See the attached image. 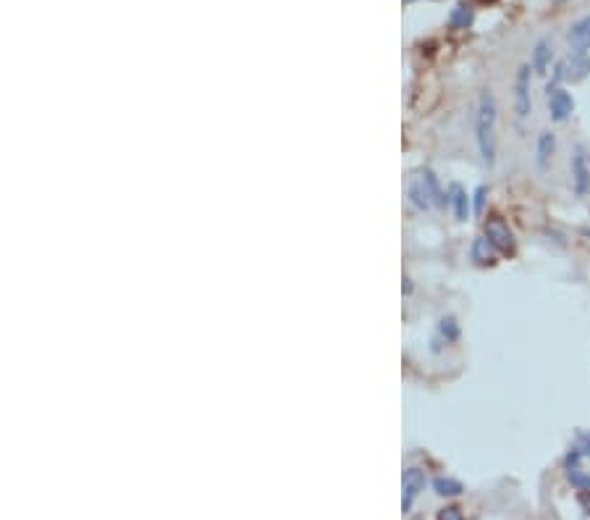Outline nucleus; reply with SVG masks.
I'll list each match as a JSON object with an SVG mask.
<instances>
[{
    "label": "nucleus",
    "mask_w": 590,
    "mask_h": 520,
    "mask_svg": "<svg viewBox=\"0 0 590 520\" xmlns=\"http://www.w3.org/2000/svg\"><path fill=\"white\" fill-rule=\"evenodd\" d=\"M436 520H464V512L459 507H443Z\"/></svg>",
    "instance_id": "obj_20"
},
{
    "label": "nucleus",
    "mask_w": 590,
    "mask_h": 520,
    "mask_svg": "<svg viewBox=\"0 0 590 520\" xmlns=\"http://www.w3.org/2000/svg\"><path fill=\"white\" fill-rule=\"evenodd\" d=\"M567 43H569V50H572V53L588 55V50H590V16H582V19H577V22L569 27Z\"/></svg>",
    "instance_id": "obj_9"
},
{
    "label": "nucleus",
    "mask_w": 590,
    "mask_h": 520,
    "mask_svg": "<svg viewBox=\"0 0 590 520\" xmlns=\"http://www.w3.org/2000/svg\"><path fill=\"white\" fill-rule=\"evenodd\" d=\"M470 22H472L470 6H464V3L454 6V11H451V16H449L451 29H467V24H470Z\"/></svg>",
    "instance_id": "obj_16"
},
{
    "label": "nucleus",
    "mask_w": 590,
    "mask_h": 520,
    "mask_svg": "<svg viewBox=\"0 0 590 520\" xmlns=\"http://www.w3.org/2000/svg\"><path fill=\"white\" fill-rule=\"evenodd\" d=\"M577 502L580 507H582V512L590 515V491H577Z\"/></svg>",
    "instance_id": "obj_21"
},
{
    "label": "nucleus",
    "mask_w": 590,
    "mask_h": 520,
    "mask_svg": "<svg viewBox=\"0 0 590 520\" xmlns=\"http://www.w3.org/2000/svg\"><path fill=\"white\" fill-rule=\"evenodd\" d=\"M483 234L488 237V242L499 250V255H515L517 252L515 231L509 229V224H506L504 218H499V216L488 218L483 224Z\"/></svg>",
    "instance_id": "obj_5"
},
{
    "label": "nucleus",
    "mask_w": 590,
    "mask_h": 520,
    "mask_svg": "<svg viewBox=\"0 0 590 520\" xmlns=\"http://www.w3.org/2000/svg\"><path fill=\"white\" fill-rule=\"evenodd\" d=\"M457 339H459V324L454 321V315H443L438 321V336H436L433 349H438L441 345H454Z\"/></svg>",
    "instance_id": "obj_13"
},
{
    "label": "nucleus",
    "mask_w": 590,
    "mask_h": 520,
    "mask_svg": "<svg viewBox=\"0 0 590 520\" xmlns=\"http://www.w3.org/2000/svg\"><path fill=\"white\" fill-rule=\"evenodd\" d=\"M446 200H449V208L457 221H467L472 216V195H467V189L462 185L454 182L446 192Z\"/></svg>",
    "instance_id": "obj_10"
},
{
    "label": "nucleus",
    "mask_w": 590,
    "mask_h": 520,
    "mask_svg": "<svg viewBox=\"0 0 590 520\" xmlns=\"http://www.w3.org/2000/svg\"><path fill=\"white\" fill-rule=\"evenodd\" d=\"M485 203H488V187H475V192H472V216H483Z\"/></svg>",
    "instance_id": "obj_18"
},
{
    "label": "nucleus",
    "mask_w": 590,
    "mask_h": 520,
    "mask_svg": "<svg viewBox=\"0 0 590 520\" xmlns=\"http://www.w3.org/2000/svg\"><path fill=\"white\" fill-rule=\"evenodd\" d=\"M554 3H567V0H554Z\"/></svg>",
    "instance_id": "obj_22"
},
{
    "label": "nucleus",
    "mask_w": 590,
    "mask_h": 520,
    "mask_svg": "<svg viewBox=\"0 0 590 520\" xmlns=\"http://www.w3.org/2000/svg\"><path fill=\"white\" fill-rule=\"evenodd\" d=\"M407 197L409 203L418 208V210H422V213L430 210V208H443L449 203L446 195H443V189H441L438 179H436V173L430 171V168H422V171H418L409 179Z\"/></svg>",
    "instance_id": "obj_2"
},
{
    "label": "nucleus",
    "mask_w": 590,
    "mask_h": 520,
    "mask_svg": "<svg viewBox=\"0 0 590 520\" xmlns=\"http://www.w3.org/2000/svg\"><path fill=\"white\" fill-rule=\"evenodd\" d=\"M567 478L575 491H590V473H585L582 468H569Z\"/></svg>",
    "instance_id": "obj_17"
},
{
    "label": "nucleus",
    "mask_w": 590,
    "mask_h": 520,
    "mask_svg": "<svg viewBox=\"0 0 590 520\" xmlns=\"http://www.w3.org/2000/svg\"><path fill=\"white\" fill-rule=\"evenodd\" d=\"M569 185L577 200H585L590 195V158L582 145H575L569 155Z\"/></svg>",
    "instance_id": "obj_3"
},
{
    "label": "nucleus",
    "mask_w": 590,
    "mask_h": 520,
    "mask_svg": "<svg viewBox=\"0 0 590 520\" xmlns=\"http://www.w3.org/2000/svg\"><path fill=\"white\" fill-rule=\"evenodd\" d=\"M551 58H554V48H551V43H548V40H538L536 48H533V61H530L533 71H536V74H546V68L551 66Z\"/></svg>",
    "instance_id": "obj_14"
},
{
    "label": "nucleus",
    "mask_w": 590,
    "mask_h": 520,
    "mask_svg": "<svg viewBox=\"0 0 590 520\" xmlns=\"http://www.w3.org/2000/svg\"><path fill=\"white\" fill-rule=\"evenodd\" d=\"M470 258L475 266H483V268H488V266H496V258H499V250L488 242V237H475L470 245Z\"/></svg>",
    "instance_id": "obj_11"
},
{
    "label": "nucleus",
    "mask_w": 590,
    "mask_h": 520,
    "mask_svg": "<svg viewBox=\"0 0 590 520\" xmlns=\"http://www.w3.org/2000/svg\"><path fill=\"white\" fill-rule=\"evenodd\" d=\"M533 66L522 64L517 68L515 76V98H512V108H515L517 121H527L533 113V95H530V79H533Z\"/></svg>",
    "instance_id": "obj_4"
},
{
    "label": "nucleus",
    "mask_w": 590,
    "mask_h": 520,
    "mask_svg": "<svg viewBox=\"0 0 590 520\" xmlns=\"http://www.w3.org/2000/svg\"><path fill=\"white\" fill-rule=\"evenodd\" d=\"M554 152H556V134L551 129L538 131V140H536V168L538 171H548V166L554 161Z\"/></svg>",
    "instance_id": "obj_8"
},
{
    "label": "nucleus",
    "mask_w": 590,
    "mask_h": 520,
    "mask_svg": "<svg viewBox=\"0 0 590 520\" xmlns=\"http://www.w3.org/2000/svg\"><path fill=\"white\" fill-rule=\"evenodd\" d=\"M590 74V58L588 55H577L569 53L564 61H559L556 68H554V82L551 85H559V82H582L585 76Z\"/></svg>",
    "instance_id": "obj_7"
},
{
    "label": "nucleus",
    "mask_w": 590,
    "mask_h": 520,
    "mask_svg": "<svg viewBox=\"0 0 590 520\" xmlns=\"http://www.w3.org/2000/svg\"><path fill=\"white\" fill-rule=\"evenodd\" d=\"M496 127H499L496 95L491 89H483L478 98V110H475V142H478L480 161L488 168L496 166Z\"/></svg>",
    "instance_id": "obj_1"
},
{
    "label": "nucleus",
    "mask_w": 590,
    "mask_h": 520,
    "mask_svg": "<svg viewBox=\"0 0 590 520\" xmlns=\"http://www.w3.org/2000/svg\"><path fill=\"white\" fill-rule=\"evenodd\" d=\"M433 489H436V494H441V497H459L462 491H464V486H462L459 481L443 478V476L433 481Z\"/></svg>",
    "instance_id": "obj_15"
},
{
    "label": "nucleus",
    "mask_w": 590,
    "mask_h": 520,
    "mask_svg": "<svg viewBox=\"0 0 590 520\" xmlns=\"http://www.w3.org/2000/svg\"><path fill=\"white\" fill-rule=\"evenodd\" d=\"M422 489H425V473L420 468H407L404 470V502H401L404 512H409L412 502H415V497H418Z\"/></svg>",
    "instance_id": "obj_12"
},
{
    "label": "nucleus",
    "mask_w": 590,
    "mask_h": 520,
    "mask_svg": "<svg viewBox=\"0 0 590 520\" xmlns=\"http://www.w3.org/2000/svg\"><path fill=\"white\" fill-rule=\"evenodd\" d=\"M546 103H548V119L554 121V124H564L575 113V98L559 85L546 87Z\"/></svg>",
    "instance_id": "obj_6"
},
{
    "label": "nucleus",
    "mask_w": 590,
    "mask_h": 520,
    "mask_svg": "<svg viewBox=\"0 0 590 520\" xmlns=\"http://www.w3.org/2000/svg\"><path fill=\"white\" fill-rule=\"evenodd\" d=\"M580 449V455L582 457H590V431H585V428H580L577 433H575V445Z\"/></svg>",
    "instance_id": "obj_19"
}]
</instances>
